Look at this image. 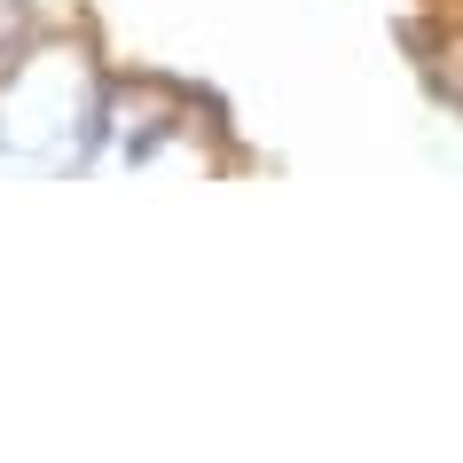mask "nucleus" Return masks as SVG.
I'll list each match as a JSON object with an SVG mask.
<instances>
[{"label":"nucleus","instance_id":"1","mask_svg":"<svg viewBox=\"0 0 463 463\" xmlns=\"http://www.w3.org/2000/svg\"><path fill=\"white\" fill-rule=\"evenodd\" d=\"M95 79L79 55H48L24 63L0 95V157H24V165H63L95 142Z\"/></svg>","mask_w":463,"mask_h":463},{"label":"nucleus","instance_id":"2","mask_svg":"<svg viewBox=\"0 0 463 463\" xmlns=\"http://www.w3.org/2000/svg\"><path fill=\"white\" fill-rule=\"evenodd\" d=\"M409 48L424 55V79H432L448 102H463V32H432V24H409Z\"/></svg>","mask_w":463,"mask_h":463},{"label":"nucleus","instance_id":"3","mask_svg":"<svg viewBox=\"0 0 463 463\" xmlns=\"http://www.w3.org/2000/svg\"><path fill=\"white\" fill-rule=\"evenodd\" d=\"M24 32H32V16H24V0H0V63L24 48Z\"/></svg>","mask_w":463,"mask_h":463}]
</instances>
